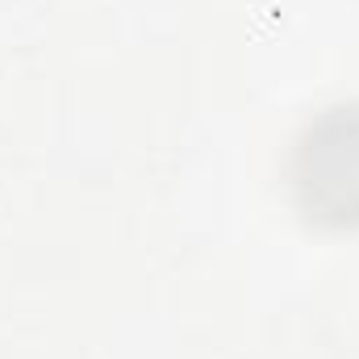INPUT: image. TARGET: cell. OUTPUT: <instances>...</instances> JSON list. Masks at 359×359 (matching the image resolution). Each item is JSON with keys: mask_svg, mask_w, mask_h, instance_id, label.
<instances>
[{"mask_svg": "<svg viewBox=\"0 0 359 359\" xmlns=\"http://www.w3.org/2000/svg\"><path fill=\"white\" fill-rule=\"evenodd\" d=\"M292 176L313 217L359 222V109H334L305 130Z\"/></svg>", "mask_w": 359, "mask_h": 359, "instance_id": "obj_1", "label": "cell"}]
</instances>
